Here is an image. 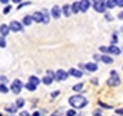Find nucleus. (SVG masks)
<instances>
[{"mask_svg": "<svg viewBox=\"0 0 123 116\" xmlns=\"http://www.w3.org/2000/svg\"><path fill=\"white\" fill-rule=\"evenodd\" d=\"M17 105H8V107H6V111L10 112V113H15V111H17Z\"/></svg>", "mask_w": 123, "mask_h": 116, "instance_id": "obj_18", "label": "nucleus"}, {"mask_svg": "<svg viewBox=\"0 0 123 116\" xmlns=\"http://www.w3.org/2000/svg\"><path fill=\"white\" fill-rule=\"evenodd\" d=\"M0 1H1V3H4V4H7V3H8V0H0Z\"/></svg>", "mask_w": 123, "mask_h": 116, "instance_id": "obj_40", "label": "nucleus"}, {"mask_svg": "<svg viewBox=\"0 0 123 116\" xmlns=\"http://www.w3.org/2000/svg\"><path fill=\"white\" fill-rule=\"evenodd\" d=\"M33 116H40V112H34V113H33Z\"/></svg>", "mask_w": 123, "mask_h": 116, "instance_id": "obj_41", "label": "nucleus"}, {"mask_svg": "<svg viewBox=\"0 0 123 116\" xmlns=\"http://www.w3.org/2000/svg\"><path fill=\"white\" fill-rule=\"evenodd\" d=\"M25 87H26L27 90H30V92H34L37 86H36V85H33V83H30V82H29V83H26V85H25Z\"/></svg>", "mask_w": 123, "mask_h": 116, "instance_id": "obj_21", "label": "nucleus"}, {"mask_svg": "<svg viewBox=\"0 0 123 116\" xmlns=\"http://www.w3.org/2000/svg\"><path fill=\"white\" fill-rule=\"evenodd\" d=\"M105 19H107V21H112V15H111V14H107Z\"/></svg>", "mask_w": 123, "mask_h": 116, "instance_id": "obj_34", "label": "nucleus"}, {"mask_svg": "<svg viewBox=\"0 0 123 116\" xmlns=\"http://www.w3.org/2000/svg\"><path fill=\"white\" fill-rule=\"evenodd\" d=\"M43 15H44V23H48V12H47V11H45L44 10V12H43Z\"/></svg>", "mask_w": 123, "mask_h": 116, "instance_id": "obj_25", "label": "nucleus"}, {"mask_svg": "<svg viewBox=\"0 0 123 116\" xmlns=\"http://www.w3.org/2000/svg\"><path fill=\"white\" fill-rule=\"evenodd\" d=\"M82 87H84V83H78V85L73 86V89H74L75 92H79V90H82Z\"/></svg>", "mask_w": 123, "mask_h": 116, "instance_id": "obj_24", "label": "nucleus"}, {"mask_svg": "<svg viewBox=\"0 0 123 116\" xmlns=\"http://www.w3.org/2000/svg\"><path fill=\"white\" fill-rule=\"evenodd\" d=\"M71 11H73V12H79V11H81V6H79V3H77V1H75L74 4L71 6Z\"/></svg>", "mask_w": 123, "mask_h": 116, "instance_id": "obj_13", "label": "nucleus"}, {"mask_svg": "<svg viewBox=\"0 0 123 116\" xmlns=\"http://www.w3.org/2000/svg\"><path fill=\"white\" fill-rule=\"evenodd\" d=\"M30 4V3H21V4H19V7H18V8H22V7H25V6H29Z\"/></svg>", "mask_w": 123, "mask_h": 116, "instance_id": "obj_36", "label": "nucleus"}, {"mask_svg": "<svg viewBox=\"0 0 123 116\" xmlns=\"http://www.w3.org/2000/svg\"><path fill=\"white\" fill-rule=\"evenodd\" d=\"M51 14H52V17H53L55 19H59V18H60V8H59L57 6L52 7V11H51Z\"/></svg>", "mask_w": 123, "mask_h": 116, "instance_id": "obj_7", "label": "nucleus"}, {"mask_svg": "<svg viewBox=\"0 0 123 116\" xmlns=\"http://www.w3.org/2000/svg\"><path fill=\"white\" fill-rule=\"evenodd\" d=\"M21 116H29V113L26 111H23V112H21Z\"/></svg>", "mask_w": 123, "mask_h": 116, "instance_id": "obj_39", "label": "nucleus"}, {"mask_svg": "<svg viewBox=\"0 0 123 116\" xmlns=\"http://www.w3.org/2000/svg\"><path fill=\"white\" fill-rule=\"evenodd\" d=\"M33 21H36V22H44V15H43V12L33 14Z\"/></svg>", "mask_w": 123, "mask_h": 116, "instance_id": "obj_9", "label": "nucleus"}, {"mask_svg": "<svg viewBox=\"0 0 123 116\" xmlns=\"http://www.w3.org/2000/svg\"><path fill=\"white\" fill-rule=\"evenodd\" d=\"M31 22H33V17H25L23 18V25H26V26H29V25H31Z\"/></svg>", "mask_w": 123, "mask_h": 116, "instance_id": "obj_15", "label": "nucleus"}, {"mask_svg": "<svg viewBox=\"0 0 123 116\" xmlns=\"http://www.w3.org/2000/svg\"><path fill=\"white\" fill-rule=\"evenodd\" d=\"M100 51L101 52H110V48H107V46H100Z\"/></svg>", "mask_w": 123, "mask_h": 116, "instance_id": "obj_31", "label": "nucleus"}, {"mask_svg": "<svg viewBox=\"0 0 123 116\" xmlns=\"http://www.w3.org/2000/svg\"><path fill=\"white\" fill-rule=\"evenodd\" d=\"M85 67H86L88 71H96V70H97V64H96V63H88Z\"/></svg>", "mask_w": 123, "mask_h": 116, "instance_id": "obj_12", "label": "nucleus"}, {"mask_svg": "<svg viewBox=\"0 0 123 116\" xmlns=\"http://www.w3.org/2000/svg\"><path fill=\"white\" fill-rule=\"evenodd\" d=\"M93 115L94 116H101V112L98 111V109H96V111H93Z\"/></svg>", "mask_w": 123, "mask_h": 116, "instance_id": "obj_32", "label": "nucleus"}, {"mask_svg": "<svg viewBox=\"0 0 123 116\" xmlns=\"http://www.w3.org/2000/svg\"><path fill=\"white\" fill-rule=\"evenodd\" d=\"M68 74H70V75H73V76H77V78H81V76H82V72L78 71V70H75V68H70Z\"/></svg>", "mask_w": 123, "mask_h": 116, "instance_id": "obj_11", "label": "nucleus"}, {"mask_svg": "<svg viewBox=\"0 0 123 116\" xmlns=\"http://www.w3.org/2000/svg\"><path fill=\"white\" fill-rule=\"evenodd\" d=\"M116 6H119V7H123V0H116Z\"/></svg>", "mask_w": 123, "mask_h": 116, "instance_id": "obj_33", "label": "nucleus"}, {"mask_svg": "<svg viewBox=\"0 0 123 116\" xmlns=\"http://www.w3.org/2000/svg\"><path fill=\"white\" fill-rule=\"evenodd\" d=\"M67 76H68V72L63 71V70H57L55 72V79L56 81H64V79H67Z\"/></svg>", "mask_w": 123, "mask_h": 116, "instance_id": "obj_5", "label": "nucleus"}, {"mask_svg": "<svg viewBox=\"0 0 123 116\" xmlns=\"http://www.w3.org/2000/svg\"><path fill=\"white\" fill-rule=\"evenodd\" d=\"M116 6V0H107V8H114Z\"/></svg>", "mask_w": 123, "mask_h": 116, "instance_id": "obj_19", "label": "nucleus"}, {"mask_svg": "<svg viewBox=\"0 0 123 116\" xmlns=\"http://www.w3.org/2000/svg\"><path fill=\"white\" fill-rule=\"evenodd\" d=\"M52 81H53V79L51 78V76H48V75L43 78V82H44L45 85H51V83H52Z\"/></svg>", "mask_w": 123, "mask_h": 116, "instance_id": "obj_20", "label": "nucleus"}, {"mask_svg": "<svg viewBox=\"0 0 123 116\" xmlns=\"http://www.w3.org/2000/svg\"><path fill=\"white\" fill-rule=\"evenodd\" d=\"M68 103H70L71 107H74V108H77V109H79V108L86 107L88 100H86L84 96H79V94H77V96H71L70 100H68Z\"/></svg>", "mask_w": 123, "mask_h": 116, "instance_id": "obj_1", "label": "nucleus"}, {"mask_svg": "<svg viewBox=\"0 0 123 116\" xmlns=\"http://www.w3.org/2000/svg\"><path fill=\"white\" fill-rule=\"evenodd\" d=\"M79 6H81V11L82 12H86L89 8V6H90V3H89V0H82L81 3H79Z\"/></svg>", "mask_w": 123, "mask_h": 116, "instance_id": "obj_8", "label": "nucleus"}, {"mask_svg": "<svg viewBox=\"0 0 123 116\" xmlns=\"http://www.w3.org/2000/svg\"><path fill=\"white\" fill-rule=\"evenodd\" d=\"M101 62H104V63H107V64H111L112 63V59L110 58V56H107V55H104V56H101V59H100Z\"/></svg>", "mask_w": 123, "mask_h": 116, "instance_id": "obj_16", "label": "nucleus"}, {"mask_svg": "<svg viewBox=\"0 0 123 116\" xmlns=\"http://www.w3.org/2000/svg\"><path fill=\"white\" fill-rule=\"evenodd\" d=\"M15 105H17L18 108H22L23 105H25V100H23V98H18V100H17V104H15Z\"/></svg>", "mask_w": 123, "mask_h": 116, "instance_id": "obj_22", "label": "nucleus"}, {"mask_svg": "<svg viewBox=\"0 0 123 116\" xmlns=\"http://www.w3.org/2000/svg\"><path fill=\"white\" fill-rule=\"evenodd\" d=\"M0 92H1V93H7V92H8V89H7L4 85H0Z\"/></svg>", "mask_w": 123, "mask_h": 116, "instance_id": "obj_27", "label": "nucleus"}, {"mask_svg": "<svg viewBox=\"0 0 123 116\" xmlns=\"http://www.w3.org/2000/svg\"><path fill=\"white\" fill-rule=\"evenodd\" d=\"M0 46H1V48H4V46H6V40H4V37H0Z\"/></svg>", "mask_w": 123, "mask_h": 116, "instance_id": "obj_26", "label": "nucleus"}, {"mask_svg": "<svg viewBox=\"0 0 123 116\" xmlns=\"http://www.w3.org/2000/svg\"><path fill=\"white\" fill-rule=\"evenodd\" d=\"M70 6H64V7H63V14H64V15H66V17H68V15H70Z\"/></svg>", "mask_w": 123, "mask_h": 116, "instance_id": "obj_23", "label": "nucleus"}, {"mask_svg": "<svg viewBox=\"0 0 123 116\" xmlns=\"http://www.w3.org/2000/svg\"><path fill=\"white\" fill-rule=\"evenodd\" d=\"M66 115L67 116H75V111H74V109H70V111H67Z\"/></svg>", "mask_w": 123, "mask_h": 116, "instance_id": "obj_28", "label": "nucleus"}, {"mask_svg": "<svg viewBox=\"0 0 123 116\" xmlns=\"http://www.w3.org/2000/svg\"><path fill=\"white\" fill-rule=\"evenodd\" d=\"M29 81H30V83H33V85H36V86L40 83V79L37 78V76H34V75H31L30 78H29Z\"/></svg>", "mask_w": 123, "mask_h": 116, "instance_id": "obj_17", "label": "nucleus"}, {"mask_svg": "<svg viewBox=\"0 0 123 116\" xmlns=\"http://www.w3.org/2000/svg\"><path fill=\"white\" fill-rule=\"evenodd\" d=\"M10 10H11V7H10V6H6L4 10H3V12H4V14H8V12H10Z\"/></svg>", "mask_w": 123, "mask_h": 116, "instance_id": "obj_29", "label": "nucleus"}, {"mask_svg": "<svg viewBox=\"0 0 123 116\" xmlns=\"http://www.w3.org/2000/svg\"><path fill=\"white\" fill-rule=\"evenodd\" d=\"M10 30H11V29H10V26H7V25H1V26H0V34H1V36H7L10 33Z\"/></svg>", "mask_w": 123, "mask_h": 116, "instance_id": "obj_10", "label": "nucleus"}, {"mask_svg": "<svg viewBox=\"0 0 123 116\" xmlns=\"http://www.w3.org/2000/svg\"><path fill=\"white\" fill-rule=\"evenodd\" d=\"M110 86H118L120 85V78H119L118 72L116 71H111V76L110 79H108V82H107Z\"/></svg>", "mask_w": 123, "mask_h": 116, "instance_id": "obj_2", "label": "nucleus"}, {"mask_svg": "<svg viewBox=\"0 0 123 116\" xmlns=\"http://www.w3.org/2000/svg\"><path fill=\"white\" fill-rule=\"evenodd\" d=\"M118 18H119V19H122V21H123V11H120V12L118 14Z\"/></svg>", "mask_w": 123, "mask_h": 116, "instance_id": "obj_37", "label": "nucleus"}, {"mask_svg": "<svg viewBox=\"0 0 123 116\" xmlns=\"http://www.w3.org/2000/svg\"><path fill=\"white\" fill-rule=\"evenodd\" d=\"M107 8V1L105 0H96L94 3V10L97 12H104Z\"/></svg>", "mask_w": 123, "mask_h": 116, "instance_id": "obj_3", "label": "nucleus"}, {"mask_svg": "<svg viewBox=\"0 0 123 116\" xmlns=\"http://www.w3.org/2000/svg\"><path fill=\"white\" fill-rule=\"evenodd\" d=\"M21 89H22V83H21V81H19V79H15L12 83H11V90H12V93L19 94Z\"/></svg>", "mask_w": 123, "mask_h": 116, "instance_id": "obj_4", "label": "nucleus"}, {"mask_svg": "<svg viewBox=\"0 0 123 116\" xmlns=\"http://www.w3.org/2000/svg\"><path fill=\"white\" fill-rule=\"evenodd\" d=\"M12 1H15V3H19V1H21V0H12Z\"/></svg>", "mask_w": 123, "mask_h": 116, "instance_id": "obj_43", "label": "nucleus"}, {"mask_svg": "<svg viewBox=\"0 0 123 116\" xmlns=\"http://www.w3.org/2000/svg\"><path fill=\"white\" fill-rule=\"evenodd\" d=\"M116 113H118V115H123V108H119V109H116Z\"/></svg>", "mask_w": 123, "mask_h": 116, "instance_id": "obj_35", "label": "nucleus"}, {"mask_svg": "<svg viewBox=\"0 0 123 116\" xmlns=\"http://www.w3.org/2000/svg\"><path fill=\"white\" fill-rule=\"evenodd\" d=\"M98 105H101V107H103V108H107V109H110V108H111V105H107V104L101 103V101H100V103H98Z\"/></svg>", "mask_w": 123, "mask_h": 116, "instance_id": "obj_30", "label": "nucleus"}, {"mask_svg": "<svg viewBox=\"0 0 123 116\" xmlns=\"http://www.w3.org/2000/svg\"><path fill=\"white\" fill-rule=\"evenodd\" d=\"M8 26H10V29H11L12 31H21L22 30V23L17 22V21H12Z\"/></svg>", "mask_w": 123, "mask_h": 116, "instance_id": "obj_6", "label": "nucleus"}, {"mask_svg": "<svg viewBox=\"0 0 123 116\" xmlns=\"http://www.w3.org/2000/svg\"><path fill=\"white\" fill-rule=\"evenodd\" d=\"M51 116H59V113H52Z\"/></svg>", "mask_w": 123, "mask_h": 116, "instance_id": "obj_42", "label": "nucleus"}, {"mask_svg": "<svg viewBox=\"0 0 123 116\" xmlns=\"http://www.w3.org/2000/svg\"><path fill=\"white\" fill-rule=\"evenodd\" d=\"M110 53L119 55V53H120V49H119L118 46H115V45H112V46H110Z\"/></svg>", "mask_w": 123, "mask_h": 116, "instance_id": "obj_14", "label": "nucleus"}, {"mask_svg": "<svg viewBox=\"0 0 123 116\" xmlns=\"http://www.w3.org/2000/svg\"><path fill=\"white\" fill-rule=\"evenodd\" d=\"M0 116H3V115H1V113H0Z\"/></svg>", "mask_w": 123, "mask_h": 116, "instance_id": "obj_44", "label": "nucleus"}, {"mask_svg": "<svg viewBox=\"0 0 123 116\" xmlns=\"http://www.w3.org/2000/svg\"><path fill=\"white\" fill-rule=\"evenodd\" d=\"M52 97H56V96H59V90H56V92H53L52 94H51Z\"/></svg>", "mask_w": 123, "mask_h": 116, "instance_id": "obj_38", "label": "nucleus"}]
</instances>
